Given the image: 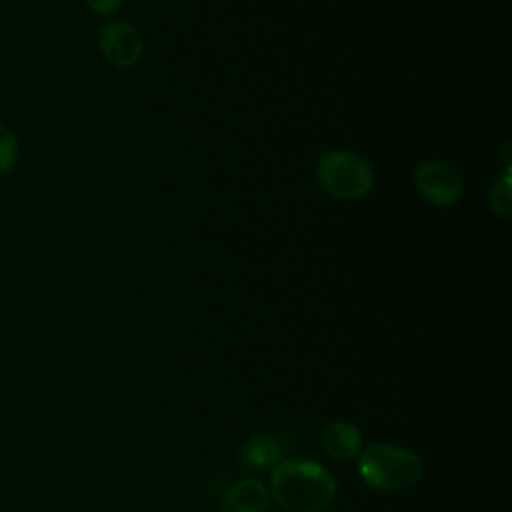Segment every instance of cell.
Masks as SVG:
<instances>
[{
    "label": "cell",
    "mask_w": 512,
    "mask_h": 512,
    "mask_svg": "<svg viewBox=\"0 0 512 512\" xmlns=\"http://www.w3.org/2000/svg\"><path fill=\"white\" fill-rule=\"evenodd\" d=\"M274 500L290 512H322L336 498L332 474L310 460L276 464L270 480Z\"/></svg>",
    "instance_id": "cell-1"
},
{
    "label": "cell",
    "mask_w": 512,
    "mask_h": 512,
    "mask_svg": "<svg viewBox=\"0 0 512 512\" xmlns=\"http://www.w3.org/2000/svg\"><path fill=\"white\" fill-rule=\"evenodd\" d=\"M318 184L338 200H362L374 188L370 162L348 148L326 150L316 164Z\"/></svg>",
    "instance_id": "cell-2"
},
{
    "label": "cell",
    "mask_w": 512,
    "mask_h": 512,
    "mask_svg": "<svg viewBox=\"0 0 512 512\" xmlns=\"http://www.w3.org/2000/svg\"><path fill=\"white\" fill-rule=\"evenodd\" d=\"M360 478L382 492H402L422 476L420 458L394 444L370 446L358 464Z\"/></svg>",
    "instance_id": "cell-3"
},
{
    "label": "cell",
    "mask_w": 512,
    "mask_h": 512,
    "mask_svg": "<svg viewBox=\"0 0 512 512\" xmlns=\"http://www.w3.org/2000/svg\"><path fill=\"white\" fill-rule=\"evenodd\" d=\"M414 184L420 196L436 208L456 206L464 194V182L458 170L438 158L422 160L416 166Z\"/></svg>",
    "instance_id": "cell-4"
},
{
    "label": "cell",
    "mask_w": 512,
    "mask_h": 512,
    "mask_svg": "<svg viewBox=\"0 0 512 512\" xmlns=\"http://www.w3.org/2000/svg\"><path fill=\"white\" fill-rule=\"evenodd\" d=\"M98 48L112 66L130 68L140 60L144 42L128 20H112L100 28Z\"/></svg>",
    "instance_id": "cell-5"
},
{
    "label": "cell",
    "mask_w": 512,
    "mask_h": 512,
    "mask_svg": "<svg viewBox=\"0 0 512 512\" xmlns=\"http://www.w3.org/2000/svg\"><path fill=\"white\" fill-rule=\"evenodd\" d=\"M270 496L266 488L254 480H242L234 484L224 500H222V512H266L268 510Z\"/></svg>",
    "instance_id": "cell-6"
},
{
    "label": "cell",
    "mask_w": 512,
    "mask_h": 512,
    "mask_svg": "<svg viewBox=\"0 0 512 512\" xmlns=\"http://www.w3.org/2000/svg\"><path fill=\"white\" fill-rule=\"evenodd\" d=\"M322 444L334 460L348 462L358 454L360 444H362V436H360L356 426H352L350 422L338 420V422H332L324 428Z\"/></svg>",
    "instance_id": "cell-7"
},
{
    "label": "cell",
    "mask_w": 512,
    "mask_h": 512,
    "mask_svg": "<svg viewBox=\"0 0 512 512\" xmlns=\"http://www.w3.org/2000/svg\"><path fill=\"white\" fill-rule=\"evenodd\" d=\"M280 454H282V448L278 440L264 432L252 434L240 450L242 462L252 468H272L278 464Z\"/></svg>",
    "instance_id": "cell-8"
},
{
    "label": "cell",
    "mask_w": 512,
    "mask_h": 512,
    "mask_svg": "<svg viewBox=\"0 0 512 512\" xmlns=\"http://www.w3.org/2000/svg\"><path fill=\"white\" fill-rule=\"evenodd\" d=\"M488 202L492 212L502 218V220H510L512 218V188H510V174H502L498 176L490 190H488Z\"/></svg>",
    "instance_id": "cell-9"
},
{
    "label": "cell",
    "mask_w": 512,
    "mask_h": 512,
    "mask_svg": "<svg viewBox=\"0 0 512 512\" xmlns=\"http://www.w3.org/2000/svg\"><path fill=\"white\" fill-rule=\"evenodd\" d=\"M18 142L14 134L0 124V174H8L14 170L18 162Z\"/></svg>",
    "instance_id": "cell-10"
},
{
    "label": "cell",
    "mask_w": 512,
    "mask_h": 512,
    "mask_svg": "<svg viewBox=\"0 0 512 512\" xmlns=\"http://www.w3.org/2000/svg\"><path fill=\"white\" fill-rule=\"evenodd\" d=\"M86 2V6L92 10V12H96V14H100V16H112V14H116L118 10H120V6H122V0H84Z\"/></svg>",
    "instance_id": "cell-11"
}]
</instances>
